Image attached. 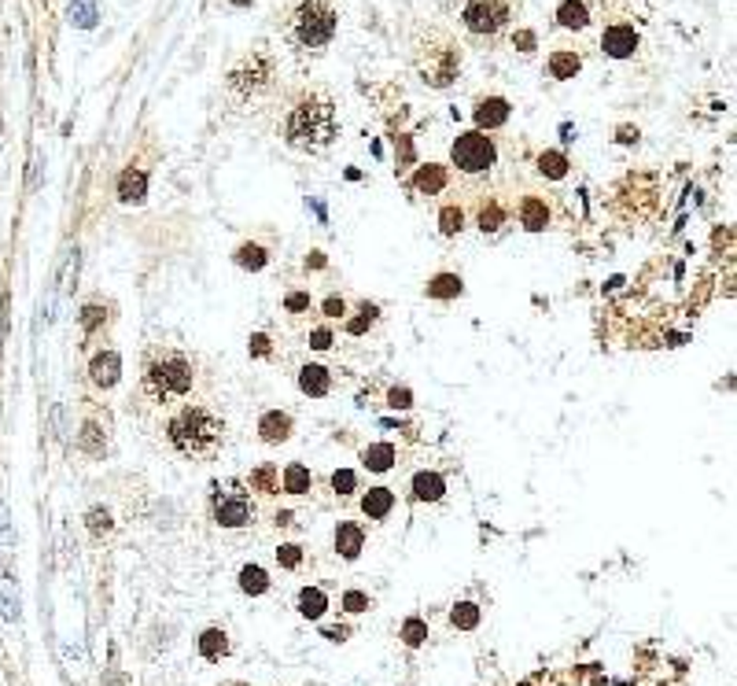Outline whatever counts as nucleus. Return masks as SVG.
I'll use <instances>...</instances> for the list:
<instances>
[{
    "label": "nucleus",
    "mask_w": 737,
    "mask_h": 686,
    "mask_svg": "<svg viewBox=\"0 0 737 686\" xmlns=\"http://www.w3.org/2000/svg\"><path fill=\"white\" fill-rule=\"evenodd\" d=\"M273 130L291 152H303V156L329 152L339 137V111H336L332 92L313 82L288 85L281 92Z\"/></svg>",
    "instance_id": "nucleus-1"
},
{
    "label": "nucleus",
    "mask_w": 737,
    "mask_h": 686,
    "mask_svg": "<svg viewBox=\"0 0 737 686\" xmlns=\"http://www.w3.org/2000/svg\"><path fill=\"white\" fill-rule=\"evenodd\" d=\"M203 380V365L192 351L174 343H147L140 358V399L147 406H178L195 399Z\"/></svg>",
    "instance_id": "nucleus-2"
},
{
    "label": "nucleus",
    "mask_w": 737,
    "mask_h": 686,
    "mask_svg": "<svg viewBox=\"0 0 737 686\" xmlns=\"http://www.w3.org/2000/svg\"><path fill=\"white\" fill-rule=\"evenodd\" d=\"M226 418L210 403H178L174 413L162 421V439L166 447L185 461H214L226 447Z\"/></svg>",
    "instance_id": "nucleus-3"
},
{
    "label": "nucleus",
    "mask_w": 737,
    "mask_h": 686,
    "mask_svg": "<svg viewBox=\"0 0 737 686\" xmlns=\"http://www.w3.org/2000/svg\"><path fill=\"white\" fill-rule=\"evenodd\" d=\"M281 41L299 56H325L339 37L336 0H284L273 15Z\"/></svg>",
    "instance_id": "nucleus-4"
},
{
    "label": "nucleus",
    "mask_w": 737,
    "mask_h": 686,
    "mask_svg": "<svg viewBox=\"0 0 737 686\" xmlns=\"http://www.w3.org/2000/svg\"><path fill=\"white\" fill-rule=\"evenodd\" d=\"M464 70V41L447 27H421L413 37V75L424 89L447 92Z\"/></svg>",
    "instance_id": "nucleus-5"
},
{
    "label": "nucleus",
    "mask_w": 737,
    "mask_h": 686,
    "mask_svg": "<svg viewBox=\"0 0 737 686\" xmlns=\"http://www.w3.org/2000/svg\"><path fill=\"white\" fill-rule=\"evenodd\" d=\"M277 82H281L277 52L265 41H258L226 70V100L236 104V108L258 104L277 89Z\"/></svg>",
    "instance_id": "nucleus-6"
},
{
    "label": "nucleus",
    "mask_w": 737,
    "mask_h": 686,
    "mask_svg": "<svg viewBox=\"0 0 737 686\" xmlns=\"http://www.w3.org/2000/svg\"><path fill=\"white\" fill-rule=\"evenodd\" d=\"M512 19H516L512 0H464L457 15L464 41L476 48H495L512 27Z\"/></svg>",
    "instance_id": "nucleus-7"
},
{
    "label": "nucleus",
    "mask_w": 737,
    "mask_h": 686,
    "mask_svg": "<svg viewBox=\"0 0 737 686\" xmlns=\"http://www.w3.org/2000/svg\"><path fill=\"white\" fill-rule=\"evenodd\" d=\"M159 159H162V148L155 144L152 133H144L137 140L133 156L126 159V166H122L118 178H115V200L122 207H140L147 200V181H152V170H155Z\"/></svg>",
    "instance_id": "nucleus-8"
},
{
    "label": "nucleus",
    "mask_w": 737,
    "mask_h": 686,
    "mask_svg": "<svg viewBox=\"0 0 737 686\" xmlns=\"http://www.w3.org/2000/svg\"><path fill=\"white\" fill-rule=\"evenodd\" d=\"M210 521L218 528H229V531L255 528V521H258V499L248 491V483H243V480L214 483L210 487Z\"/></svg>",
    "instance_id": "nucleus-9"
},
{
    "label": "nucleus",
    "mask_w": 737,
    "mask_h": 686,
    "mask_svg": "<svg viewBox=\"0 0 737 686\" xmlns=\"http://www.w3.org/2000/svg\"><path fill=\"white\" fill-rule=\"evenodd\" d=\"M498 166V140L483 133V130H469L457 133V140L450 144V170L464 181H479L490 170Z\"/></svg>",
    "instance_id": "nucleus-10"
},
{
    "label": "nucleus",
    "mask_w": 737,
    "mask_h": 686,
    "mask_svg": "<svg viewBox=\"0 0 737 686\" xmlns=\"http://www.w3.org/2000/svg\"><path fill=\"white\" fill-rule=\"evenodd\" d=\"M512 218L527 233H546L557 222V195L546 185H524L520 195H512Z\"/></svg>",
    "instance_id": "nucleus-11"
},
{
    "label": "nucleus",
    "mask_w": 737,
    "mask_h": 686,
    "mask_svg": "<svg viewBox=\"0 0 737 686\" xmlns=\"http://www.w3.org/2000/svg\"><path fill=\"white\" fill-rule=\"evenodd\" d=\"M469 218L487 236L502 233L512 222V195L505 188H479L476 195H469Z\"/></svg>",
    "instance_id": "nucleus-12"
},
{
    "label": "nucleus",
    "mask_w": 737,
    "mask_h": 686,
    "mask_svg": "<svg viewBox=\"0 0 737 686\" xmlns=\"http://www.w3.org/2000/svg\"><path fill=\"white\" fill-rule=\"evenodd\" d=\"M646 48V37H642V22L638 19H623V22H608L601 27V52L616 63H627V60H638Z\"/></svg>",
    "instance_id": "nucleus-13"
},
{
    "label": "nucleus",
    "mask_w": 737,
    "mask_h": 686,
    "mask_svg": "<svg viewBox=\"0 0 737 686\" xmlns=\"http://www.w3.org/2000/svg\"><path fill=\"white\" fill-rule=\"evenodd\" d=\"M89 384L96 387V391H107L122 380V351L115 347V343H100L92 355H89Z\"/></svg>",
    "instance_id": "nucleus-14"
},
{
    "label": "nucleus",
    "mask_w": 737,
    "mask_h": 686,
    "mask_svg": "<svg viewBox=\"0 0 737 686\" xmlns=\"http://www.w3.org/2000/svg\"><path fill=\"white\" fill-rule=\"evenodd\" d=\"M582 67H586V48L575 41H557L550 48V56H546V75L553 82H572L582 75Z\"/></svg>",
    "instance_id": "nucleus-15"
},
{
    "label": "nucleus",
    "mask_w": 737,
    "mask_h": 686,
    "mask_svg": "<svg viewBox=\"0 0 737 686\" xmlns=\"http://www.w3.org/2000/svg\"><path fill=\"white\" fill-rule=\"evenodd\" d=\"M409 185L416 195H424V200H439V195H447L454 188V170L450 166H442V163H421L409 174Z\"/></svg>",
    "instance_id": "nucleus-16"
},
{
    "label": "nucleus",
    "mask_w": 737,
    "mask_h": 686,
    "mask_svg": "<svg viewBox=\"0 0 737 686\" xmlns=\"http://www.w3.org/2000/svg\"><path fill=\"white\" fill-rule=\"evenodd\" d=\"M115 322H118V307L111 299H100V296L89 299V303H82V310H78V329H82L85 339L107 336Z\"/></svg>",
    "instance_id": "nucleus-17"
},
{
    "label": "nucleus",
    "mask_w": 737,
    "mask_h": 686,
    "mask_svg": "<svg viewBox=\"0 0 737 686\" xmlns=\"http://www.w3.org/2000/svg\"><path fill=\"white\" fill-rule=\"evenodd\" d=\"M435 226L442 236H461L469 226V200L461 192H447L435 200Z\"/></svg>",
    "instance_id": "nucleus-18"
},
{
    "label": "nucleus",
    "mask_w": 737,
    "mask_h": 686,
    "mask_svg": "<svg viewBox=\"0 0 737 686\" xmlns=\"http://www.w3.org/2000/svg\"><path fill=\"white\" fill-rule=\"evenodd\" d=\"M255 432H258V443H265V447H281V443H288L291 432H295V418H291L288 410H281V406L262 410Z\"/></svg>",
    "instance_id": "nucleus-19"
},
{
    "label": "nucleus",
    "mask_w": 737,
    "mask_h": 686,
    "mask_svg": "<svg viewBox=\"0 0 737 686\" xmlns=\"http://www.w3.org/2000/svg\"><path fill=\"white\" fill-rule=\"evenodd\" d=\"M509 115H512V104L505 100V96H498V92L479 96L476 108H472L476 130H483V133H495V130H502L505 122H509Z\"/></svg>",
    "instance_id": "nucleus-20"
},
{
    "label": "nucleus",
    "mask_w": 737,
    "mask_h": 686,
    "mask_svg": "<svg viewBox=\"0 0 737 686\" xmlns=\"http://www.w3.org/2000/svg\"><path fill=\"white\" fill-rule=\"evenodd\" d=\"M384 322V310H380V303H373V299H358V303H351V310H347V317H343V332L347 336H354V339H361V336H368L376 325Z\"/></svg>",
    "instance_id": "nucleus-21"
},
{
    "label": "nucleus",
    "mask_w": 737,
    "mask_h": 686,
    "mask_svg": "<svg viewBox=\"0 0 737 686\" xmlns=\"http://www.w3.org/2000/svg\"><path fill=\"white\" fill-rule=\"evenodd\" d=\"M553 22L564 34H586L590 27H594V15H590L586 0H560L557 12H553Z\"/></svg>",
    "instance_id": "nucleus-22"
},
{
    "label": "nucleus",
    "mask_w": 737,
    "mask_h": 686,
    "mask_svg": "<svg viewBox=\"0 0 737 686\" xmlns=\"http://www.w3.org/2000/svg\"><path fill=\"white\" fill-rule=\"evenodd\" d=\"M299 391L310 399H329L336 391V373L329 365H317V362H306L299 370Z\"/></svg>",
    "instance_id": "nucleus-23"
},
{
    "label": "nucleus",
    "mask_w": 737,
    "mask_h": 686,
    "mask_svg": "<svg viewBox=\"0 0 737 686\" xmlns=\"http://www.w3.org/2000/svg\"><path fill=\"white\" fill-rule=\"evenodd\" d=\"M395 506H399V499H395V491L391 487H368V491H361V499H358V509H361V517L365 521H387L391 513H395Z\"/></svg>",
    "instance_id": "nucleus-24"
},
{
    "label": "nucleus",
    "mask_w": 737,
    "mask_h": 686,
    "mask_svg": "<svg viewBox=\"0 0 737 686\" xmlns=\"http://www.w3.org/2000/svg\"><path fill=\"white\" fill-rule=\"evenodd\" d=\"M399 458H402V451L395 447V443H387V439H380V443H368V447H361V454H358V461H361V469L365 473H391L399 465Z\"/></svg>",
    "instance_id": "nucleus-25"
},
{
    "label": "nucleus",
    "mask_w": 737,
    "mask_h": 686,
    "mask_svg": "<svg viewBox=\"0 0 737 686\" xmlns=\"http://www.w3.org/2000/svg\"><path fill=\"white\" fill-rule=\"evenodd\" d=\"M313 487H317V476H313L310 465H303V461H288L284 469H281V491H284V495L303 499V495H313Z\"/></svg>",
    "instance_id": "nucleus-26"
},
{
    "label": "nucleus",
    "mask_w": 737,
    "mask_h": 686,
    "mask_svg": "<svg viewBox=\"0 0 737 686\" xmlns=\"http://www.w3.org/2000/svg\"><path fill=\"white\" fill-rule=\"evenodd\" d=\"M447 495V476L435 473V469H421L413 480H409V502H439Z\"/></svg>",
    "instance_id": "nucleus-27"
},
{
    "label": "nucleus",
    "mask_w": 737,
    "mask_h": 686,
    "mask_svg": "<svg viewBox=\"0 0 737 686\" xmlns=\"http://www.w3.org/2000/svg\"><path fill=\"white\" fill-rule=\"evenodd\" d=\"M332 538H336V554L343 561H354L365 550V524H358V521H339Z\"/></svg>",
    "instance_id": "nucleus-28"
},
{
    "label": "nucleus",
    "mask_w": 737,
    "mask_h": 686,
    "mask_svg": "<svg viewBox=\"0 0 737 686\" xmlns=\"http://www.w3.org/2000/svg\"><path fill=\"white\" fill-rule=\"evenodd\" d=\"M74 443H78V451H82L85 458H104V454H107V425H100L96 418H85Z\"/></svg>",
    "instance_id": "nucleus-29"
},
{
    "label": "nucleus",
    "mask_w": 737,
    "mask_h": 686,
    "mask_svg": "<svg viewBox=\"0 0 737 686\" xmlns=\"http://www.w3.org/2000/svg\"><path fill=\"white\" fill-rule=\"evenodd\" d=\"M248 491L251 495H281V465L277 461H262V465H255V469L248 473Z\"/></svg>",
    "instance_id": "nucleus-30"
},
{
    "label": "nucleus",
    "mask_w": 737,
    "mask_h": 686,
    "mask_svg": "<svg viewBox=\"0 0 737 686\" xmlns=\"http://www.w3.org/2000/svg\"><path fill=\"white\" fill-rule=\"evenodd\" d=\"M269 259H273V251H269L265 243H258V240H243V243H236V248H233V262L240 269H248V274H262V269L269 266Z\"/></svg>",
    "instance_id": "nucleus-31"
},
{
    "label": "nucleus",
    "mask_w": 737,
    "mask_h": 686,
    "mask_svg": "<svg viewBox=\"0 0 737 686\" xmlns=\"http://www.w3.org/2000/svg\"><path fill=\"white\" fill-rule=\"evenodd\" d=\"M313 307H317V303H313V296H310V288L288 284V288L281 291V310H284L288 322H303V317H310Z\"/></svg>",
    "instance_id": "nucleus-32"
},
{
    "label": "nucleus",
    "mask_w": 737,
    "mask_h": 686,
    "mask_svg": "<svg viewBox=\"0 0 737 686\" xmlns=\"http://www.w3.org/2000/svg\"><path fill=\"white\" fill-rule=\"evenodd\" d=\"M424 296L428 299H457V296H464V281H461V274H435L424 284Z\"/></svg>",
    "instance_id": "nucleus-33"
},
{
    "label": "nucleus",
    "mask_w": 737,
    "mask_h": 686,
    "mask_svg": "<svg viewBox=\"0 0 737 686\" xmlns=\"http://www.w3.org/2000/svg\"><path fill=\"white\" fill-rule=\"evenodd\" d=\"M325 609H329L325 586H303V591H299V612H303V617L306 620H321Z\"/></svg>",
    "instance_id": "nucleus-34"
},
{
    "label": "nucleus",
    "mask_w": 737,
    "mask_h": 686,
    "mask_svg": "<svg viewBox=\"0 0 737 686\" xmlns=\"http://www.w3.org/2000/svg\"><path fill=\"white\" fill-rule=\"evenodd\" d=\"M240 591H243V594H251V598L265 594V591H269V572H265L262 565H243V569H240Z\"/></svg>",
    "instance_id": "nucleus-35"
},
{
    "label": "nucleus",
    "mask_w": 737,
    "mask_h": 686,
    "mask_svg": "<svg viewBox=\"0 0 737 686\" xmlns=\"http://www.w3.org/2000/svg\"><path fill=\"white\" fill-rule=\"evenodd\" d=\"M317 314H321V322H332V325H339L343 317H347V310H351V299L347 296H339V291H329V296L321 299L313 307Z\"/></svg>",
    "instance_id": "nucleus-36"
},
{
    "label": "nucleus",
    "mask_w": 737,
    "mask_h": 686,
    "mask_svg": "<svg viewBox=\"0 0 737 686\" xmlns=\"http://www.w3.org/2000/svg\"><path fill=\"white\" fill-rule=\"evenodd\" d=\"M538 174L550 178V181L568 178V156H564V152H553V148H546L543 156H538Z\"/></svg>",
    "instance_id": "nucleus-37"
},
{
    "label": "nucleus",
    "mask_w": 737,
    "mask_h": 686,
    "mask_svg": "<svg viewBox=\"0 0 737 686\" xmlns=\"http://www.w3.org/2000/svg\"><path fill=\"white\" fill-rule=\"evenodd\" d=\"M200 653H203L207 660H221V657L229 653V634L221 631V627L203 631V639H200Z\"/></svg>",
    "instance_id": "nucleus-38"
},
{
    "label": "nucleus",
    "mask_w": 737,
    "mask_h": 686,
    "mask_svg": "<svg viewBox=\"0 0 737 686\" xmlns=\"http://www.w3.org/2000/svg\"><path fill=\"white\" fill-rule=\"evenodd\" d=\"M306 343H310V351H332V347H336V325H332V322H317V325H310Z\"/></svg>",
    "instance_id": "nucleus-39"
},
{
    "label": "nucleus",
    "mask_w": 737,
    "mask_h": 686,
    "mask_svg": "<svg viewBox=\"0 0 737 686\" xmlns=\"http://www.w3.org/2000/svg\"><path fill=\"white\" fill-rule=\"evenodd\" d=\"M450 624H454L457 631H472V627H479V605H472V602H457V605L450 609Z\"/></svg>",
    "instance_id": "nucleus-40"
},
{
    "label": "nucleus",
    "mask_w": 737,
    "mask_h": 686,
    "mask_svg": "<svg viewBox=\"0 0 737 686\" xmlns=\"http://www.w3.org/2000/svg\"><path fill=\"white\" fill-rule=\"evenodd\" d=\"M329 483H332L336 499H351V495L358 491V473H354V469H336V473L329 476Z\"/></svg>",
    "instance_id": "nucleus-41"
},
{
    "label": "nucleus",
    "mask_w": 737,
    "mask_h": 686,
    "mask_svg": "<svg viewBox=\"0 0 737 686\" xmlns=\"http://www.w3.org/2000/svg\"><path fill=\"white\" fill-rule=\"evenodd\" d=\"M303 561H306V550H303L299 543H281V546H277V565H281V569L295 572V569H303Z\"/></svg>",
    "instance_id": "nucleus-42"
},
{
    "label": "nucleus",
    "mask_w": 737,
    "mask_h": 686,
    "mask_svg": "<svg viewBox=\"0 0 737 686\" xmlns=\"http://www.w3.org/2000/svg\"><path fill=\"white\" fill-rule=\"evenodd\" d=\"M85 524H89V531L100 538V535H111V528H115V521H111V513L107 509H100V506H92L89 513H85Z\"/></svg>",
    "instance_id": "nucleus-43"
},
{
    "label": "nucleus",
    "mask_w": 737,
    "mask_h": 686,
    "mask_svg": "<svg viewBox=\"0 0 737 686\" xmlns=\"http://www.w3.org/2000/svg\"><path fill=\"white\" fill-rule=\"evenodd\" d=\"M248 355L258 358V362H269V358H273V339H269L265 332H251V339H248Z\"/></svg>",
    "instance_id": "nucleus-44"
},
{
    "label": "nucleus",
    "mask_w": 737,
    "mask_h": 686,
    "mask_svg": "<svg viewBox=\"0 0 737 686\" xmlns=\"http://www.w3.org/2000/svg\"><path fill=\"white\" fill-rule=\"evenodd\" d=\"M402 639H406V646H421L424 639H428V627H424V620H406L402 624Z\"/></svg>",
    "instance_id": "nucleus-45"
},
{
    "label": "nucleus",
    "mask_w": 737,
    "mask_h": 686,
    "mask_svg": "<svg viewBox=\"0 0 737 686\" xmlns=\"http://www.w3.org/2000/svg\"><path fill=\"white\" fill-rule=\"evenodd\" d=\"M387 406H391V410H409V406H413V391H409L406 384L387 387Z\"/></svg>",
    "instance_id": "nucleus-46"
},
{
    "label": "nucleus",
    "mask_w": 737,
    "mask_h": 686,
    "mask_svg": "<svg viewBox=\"0 0 737 686\" xmlns=\"http://www.w3.org/2000/svg\"><path fill=\"white\" fill-rule=\"evenodd\" d=\"M303 269L306 274H321V269H329V255L325 251H306V259H303Z\"/></svg>",
    "instance_id": "nucleus-47"
},
{
    "label": "nucleus",
    "mask_w": 737,
    "mask_h": 686,
    "mask_svg": "<svg viewBox=\"0 0 737 686\" xmlns=\"http://www.w3.org/2000/svg\"><path fill=\"white\" fill-rule=\"evenodd\" d=\"M368 605H373V602H368V594H361V591H347V594H343V609H347V612H365Z\"/></svg>",
    "instance_id": "nucleus-48"
},
{
    "label": "nucleus",
    "mask_w": 737,
    "mask_h": 686,
    "mask_svg": "<svg viewBox=\"0 0 737 686\" xmlns=\"http://www.w3.org/2000/svg\"><path fill=\"white\" fill-rule=\"evenodd\" d=\"M512 44H520V52L527 56V52H535V34L531 30H516L512 34Z\"/></svg>",
    "instance_id": "nucleus-49"
},
{
    "label": "nucleus",
    "mask_w": 737,
    "mask_h": 686,
    "mask_svg": "<svg viewBox=\"0 0 737 686\" xmlns=\"http://www.w3.org/2000/svg\"><path fill=\"white\" fill-rule=\"evenodd\" d=\"M325 634H329V639H332V642H343V639H347V627H329Z\"/></svg>",
    "instance_id": "nucleus-50"
},
{
    "label": "nucleus",
    "mask_w": 737,
    "mask_h": 686,
    "mask_svg": "<svg viewBox=\"0 0 737 686\" xmlns=\"http://www.w3.org/2000/svg\"><path fill=\"white\" fill-rule=\"evenodd\" d=\"M291 524H295L291 513H277V528H291Z\"/></svg>",
    "instance_id": "nucleus-51"
},
{
    "label": "nucleus",
    "mask_w": 737,
    "mask_h": 686,
    "mask_svg": "<svg viewBox=\"0 0 737 686\" xmlns=\"http://www.w3.org/2000/svg\"><path fill=\"white\" fill-rule=\"evenodd\" d=\"M226 4H229V8H251L255 0H226Z\"/></svg>",
    "instance_id": "nucleus-52"
}]
</instances>
